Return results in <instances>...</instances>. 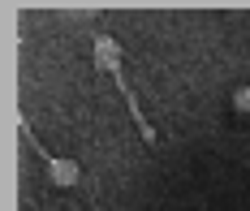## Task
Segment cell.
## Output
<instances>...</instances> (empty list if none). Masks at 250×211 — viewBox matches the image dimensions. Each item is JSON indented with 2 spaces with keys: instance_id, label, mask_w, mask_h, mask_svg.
Listing matches in <instances>:
<instances>
[{
  "instance_id": "1",
  "label": "cell",
  "mask_w": 250,
  "mask_h": 211,
  "mask_svg": "<svg viewBox=\"0 0 250 211\" xmlns=\"http://www.w3.org/2000/svg\"><path fill=\"white\" fill-rule=\"evenodd\" d=\"M95 69H104V74H112L117 78V91L125 95V112L134 116V125H138V134L147 138L151 147L160 142V134L151 130V121H147V112H143V104H138V91L129 86V78H125V60H121V43L112 39V35H95Z\"/></svg>"
},
{
  "instance_id": "2",
  "label": "cell",
  "mask_w": 250,
  "mask_h": 211,
  "mask_svg": "<svg viewBox=\"0 0 250 211\" xmlns=\"http://www.w3.org/2000/svg\"><path fill=\"white\" fill-rule=\"evenodd\" d=\"M48 177L61 185V190H74V185L82 181V164H78V159H65V155H52L48 159Z\"/></svg>"
},
{
  "instance_id": "3",
  "label": "cell",
  "mask_w": 250,
  "mask_h": 211,
  "mask_svg": "<svg viewBox=\"0 0 250 211\" xmlns=\"http://www.w3.org/2000/svg\"><path fill=\"white\" fill-rule=\"evenodd\" d=\"M229 108L242 112V116H250V86H237V91L229 95Z\"/></svg>"
}]
</instances>
